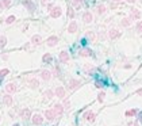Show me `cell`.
Wrapping results in <instances>:
<instances>
[{
  "instance_id": "1",
  "label": "cell",
  "mask_w": 142,
  "mask_h": 126,
  "mask_svg": "<svg viewBox=\"0 0 142 126\" xmlns=\"http://www.w3.org/2000/svg\"><path fill=\"white\" fill-rule=\"evenodd\" d=\"M49 12H50V17L52 18H60L61 15H62V8L61 7H58V6H56V7H52V8L49 10Z\"/></svg>"
},
{
  "instance_id": "2",
  "label": "cell",
  "mask_w": 142,
  "mask_h": 126,
  "mask_svg": "<svg viewBox=\"0 0 142 126\" xmlns=\"http://www.w3.org/2000/svg\"><path fill=\"white\" fill-rule=\"evenodd\" d=\"M31 122H33V125L35 126H39L43 123V117L41 114H34L33 117H31Z\"/></svg>"
},
{
  "instance_id": "3",
  "label": "cell",
  "mask_w": 142,
  "mask_h": 126,
  "mask_svg": "<svg viewBox=\"0 0 142 126\" xmlns=\"http://www.w3.org/2000/svg\"><path fill=\"white\" fill-rule=\"evenodd\" d=\"M80 84H81L80 80H77V79H70L69 83H68V88L69 90H75L77 87H80Z\"/></svg>"
},
{
  "instance_id": "4",
  "label": "cell",
  "mask_w": 142,
  "mask_h": 126,
  "mask_svg": "<svg viewBox=\"0 0 142 126\" xmlns=\"http://www.w3.org/2000/svg\"><path fill=\"white\" fill-rule=\"evenodd\" d=\"M131 20H139L141 19V11L137 10V8H133L131 12H130V17H129Z\"/></svg>"
},
{
  "instance_id": "5",
  "label": "cell",
  "mask_w": 142,
  "mask_h": 126,
  "mask_svg": "<svg viewBox=\"0 0 142 126\" xmlns=\"http://www.w3.org/2000/svg\"><path fill=\"white\" fill-rule=\"evenodd\" d=\"M46 43H47V46H50V48H53V46H56L57 43H58V37H56V35H52V37H49L46 39Z\"/></svg>"
},
{
  "instance_id": "6",
  "label": "cell",
  "mask_w": 142,
  "mask_h": 126,
  "mask_svg": "<svg viewBox=\"0 0 142 126\" xmlns=\"http://www.w3.org/2000/svg\"><path fill=\"white\" fill-rule=\"evenodd\" d=\"M84 118H85L88 122H93L95 118H96V114H95L93 111H91V110H88V111L84 113Z\"/></svg>"
},
{
  "instance_id": "7",
  "label": "cell",
  "mask_w": 142,
  "mask_h": 126,
  "mask_svg": "<svg viewBox=\"0 0 142 126\" xmlns=\"http://www.w3.org/2000/svg\"><path fill=\"white\" fill-rule=\"evenodd\" d=\"M54 95L58 96V98H61V99H64V98H65V95H66L65 88H64V87H57V88H56V91H54Z\"/></svg>"
},
{
  "instance_id": "8",
  "label": "cell",
  "mask_w": 142,
  "mask_h": 126,
  "mask_svg": "<svg viewBox=\"0 0 142 126\" xmlns=\"http://www.w3.org/2000/svg\"><path fill=\"white\" fill-rule=\"evenodd\" d=\"M77 30H78V26H77V22L72 20V22L69 23V26H68V33H70V34H73V33H76Z\"/></svg>"
},
{
  "instance_id": "9",
  "label": "cell",
  "mask_w": 142,
  "mask_h": 126,
  "mask_svg": "<svg viewBox=\"0 0 142 126\" xmlns=\"http://www.w3.org/2000/svg\"><path fill=\"white\" fill-rule=\"evenodd\" d=\"M16 90H18V87H16V84H15V83H8L5 85L7 94H14V92H16Z\"/></svg>"
},
{
  "instance_id": "10",
  "label": "cell",
  "mask_w": 142,
  "mask_h": 126,
  "mask_svg": "<svg viewBox=\"0 0 142 126\" xmlns=\"http://www.w3.org/2000/svg\"><path fill=\"white\" fill-rule=\"evenodd\" d=\"M23 6H25V7H26V8H27L31 14H33V12H34V10H35V6H34V3L31 2V0H25V2H23Z\"/></svg>"
},
{
  "instance_id": "11",
  "label": "cell",
  "mask_w": 142,
  "mask_h": 126,
  "mask_svg": "<svg viewBox=\"0 0 142 126\" xmlns=\"http://www.w3.org/2000/svg\"><path fill=\"white\" fill-rule=\"evenodd\" d=\"M108 37H110V39H115L118 37H121V31L116 30V29H111L108 31Z\"/></svg>"
},
{
  "instance_id": "12",
  "label": "cell",
  "mask_w": 142,
  "mask_h": 126,
  "mask_svg": "<svg viewBox=\"0 0 142 126\" xmlns=\"http://www.w3.org/2000/svg\"><path fill=\"white\" fill-rule=\"evenodd\" d=\"M53 111H54V114H56V117L57 115H61L62 113H64V107H62V105L57 103V105L53 106Z\"/></svg>"
},
{
  "instance_id": "13",
  "label": "cell",
  "mask_w": 142,
  "mask_h": 126,
  "mask_svg": "<svg viewBox=\"0 0 142 126\" xmlns=\"http://www.w3.org/2000/svg\"><path fill=\"white\" fill-rule=\"evenodd\" d=\"M19 115L22 118H25V119H29V118H31V111H30V108H23L19 111Z\"/></svg>"
},
{
  "instance_id": "14",
  "label": "cell",
  "mask_w": 142,
  "mask_h": 126,
  "mask_svg": "<svg viewBox=\"0 0 142 126\" xmlns=\"http://www.w3.org/2000/svg\"><path fill=\"white\" fill-rule=\"evenodd\" d=\"M60 61L62 62V64H66V62L69 61V54H68V52L62 50V52L60 53Z\"/></svg>"
},
{
  "instance_id": "15",
  "label": "cell",
  "mask_w": 142,
  "mask_h": 126,
  "mask_svg": "<svg viewBox=\"0 0 142 126\" xmlns=\"http://www.w3.org/2000/svg\"><path fill=\"white\" fill-rule=\"evenodd\" d=\"M41 79L45 81H49L50 79H52V72H49V70H41Z\"/></svg>"
},
{
  "instance_id": "16",
  "label": "cell",
  "mask_w": 142,
  "mask_h": 126,
  "mask_svg": "<svg viewBox=\"0 0 142 126\" xmlns=\"http://www.w3.org/2000/svg\"><path fill=\"white\" fill-rule=\"evenodd\" d=\"M45 118L47 121H54L56 119V114H54L53 110H46L45 111Z\"/></svg>"
},
{
  "instance_id": "17",
  "label": "cell",
  "mask_w": 142,
  "mask_h": 126,
  "mask_svg": "<svg viewBox=\"0 0 142 126\" xmlns=\"http://www.w3.org/2000/svg\"><path fill=\"white\" fill-rule=\"evenodd\" d=\"M83 20L85 22V23H92V20H93V17H92V14L91 12H84L83 14Z\"/></svg>"
},
{
  "instance_id": "18",
  "label": "cell",
  "mask_w": 142,
  "mask_h": 126,
  "mask_svg": "<svg viewBox=\"0 0 142 126\" xmlns=\"http://www.w3.org/2000/svg\"><path fill=\"white\" fill-rule=\"evenodd\" d=\"M29 87L33 88V90L38 88L39 87V81L37 80V79H30V80H29Z\"/></svg>"
},
{
  "instance_id": "19",
  "label": "cell",
  "mask_w": 142,
  "mask_h": 126,
  "mask_svg": "<svg viewBox=\"0 0 142 126\" xmlns=\"http://www.w3.org/2000/svg\"><path fill=\"white\" fill-rule=\"evenodd\" d=\"M3 103L5 106H11L12 105V96L10 95V94H7V95L3 96Z\"/></svg>"
},
{
  "instance_id": "20",
  "label": "cell",
  "mask_w": 142,
  "mask_h": 126,
  "mask_svg": "<svg viewBox=\"0 0 142 126\" xmlns=\"http://www.w3.org/2000/svg\"><path fill=\"white\" fill-rule=\"evenodd\" d=\"M42 42V37L41 35H33V37H31V43H33V45H39V43H41Z\"/></svg>"
},
{
  "instance_id": "21",
  "label": "cell",
  "mask_w": 142,
  "mask_h": 126,
  "mask_svg": "<svg viewBox=\"0 0 142 126\" xmlns=\"http://www.w3.org/2000/svg\"><path fill=\"white\" fill-rule=\"evenodd\" d=\"M11 2H12V0H0V8H2V10L8 8V7L11 6Z\"/></svg>"
},
{
  "instance_id": "22",
  "label": "cell",
  "mask_w": 142,
  "mask_h": 126,
  "mask_svg": "<svg viewBox=\"0 0 142 126\" xmlns=\"http://www.w3.org/2000/svg\"><path fill=\"white\" fill-rule=\"evenodd\" d=\"M80 56H81V57H93V53H92V50H89V49H83V50L80 52Z\"/></svg>"
},
{
  "instance_id": "23",
  "label": "cell",
  "mask_w": 142,
  "mask_h": 126,
  "mask_svg": "<svg viewBox=\"0 0 142 126\" xmlns=\"http://www.w3.org/2000/svg\"><path fill=\"white\" fill-rule=\"evenodd\" d=\"M72 6L75 10H80L83 6V0H72Z\"/></svg>"
},
{
  "instance_id": "24",
  "label": "cell",
  "mask_w": 142,
  "mask_h": 126,
  "mask_svg": "<svg viewBox=\"0 0 142 126\" xmlns=\"http://www.w3.org/2000/svg\"><path fill=\"white\" fill-rule=\"evenodd\" d=\"M131 19L130 18H123L122 20H121V26H123V27H129L130 25H131Z\"/></svg>"
},
{
  "instance_id": "25",
  "label": "cell",
  "mask_w": 142,
  "mask_h": 126,
  "mask_svg": "<svg viewBox=\"0 0 142 126\" xmlns=\"http://www.w3.org/2000/svg\"><path fill=\"white\" fill-rule=\"evenodd\" d=\"M106 11H107V8H106V6H104V4L98 6V8H96V14H98V15H103Z\"/></svg>"
},
{
  "instance_id": "26",
  "label": "cell",
  "mask_w": 142,
  "mask_h": 126,
  "mask_svg": "<svg viewBox=\"0 0 142 126\" xmlns=\"http://www.w3.org/2000/svg\"><path fill=\"white\" fill-rule=\"evenodd\" d=\"M52 60H53L52 54H49V53H45V54H43V57H42V61H43V62H46V64H50Z\"/></svg>"
},
{
  "instance_id": "27",
  "label": "cell",
  "mask_w": 142,
  "mask_h": 126,
  "mask_svg": "<svg viewBox=\"0 0 142 126\" xmlns=\"http://www.w3.org/2000/svg\"><path fill=\"white\" fill-rule=\"evenodd\" d=\"M43 96H45L46 99H52V98L54 96V91H52V90H46V91L43 92Z\"/></svg>"
},
{
  "instance_id": "28",
  "label": "cell",
  "mask_w": 142,
  "mask_h": 126,
  "mask_svg": "<svg viewBox=\"0 0 142 126\" xmlns=\"http://www.w3.org/2000/svg\"><path fill=\"white\" fill-rule=\"evenodd\" d=\"M66 15H68L69 19H73L75 18V8H73V7H69L68 11H66Z\"/></svg>"
},
{
  "instance_id": "29",
  "label": "cell",
  "mask_w": 142,
  "mask_h": 126,
  "mask_svg": "<svg viewBox=\"0 0 142 126\" xmlns=\"http://www.w3.org/2000/svg\"><path fill=\"white\" fill-rule=\"evenodd\" d=\"M138 111H137V108H131V110H127L126 111V117H134Z\"/></svg>"
},
{
  "instance_id": "30",
  "label": "cell",
  "mask_w": 142,
  "mask_h": 126,
  "mask_svg": "<svg viewBox=\"0 0 142 126\" xmlns=\"http://www.w3.org/2000/svg\"><path fill=\"white\" fill-rule=\"evenodd\" d=\"M5 45H7V38H5V35H2L0 37V49L4 48Z\"/></svg>"
},
{
  "instance_id": "31",
  "label": "cell",
  "mask_w": 142,
  "mask_h": 126,
  "mask_svg": "<svg viewBox=\"0 0 142 126\" xmlns=\"http://www.w3.org/2000/svg\"><path fill=\"white\" fill-rule=\"evenodd\" d=\"M8 73H10V69H7V68L2 69V70H0V79H3L4 76H7Z\"/></svg>"
},
{
  "instance_id": "32",
  "label": "cell",
  "mask_w": 142,
  "mask_h": 126,
  "mask_svg": "<svg viewBox=\"0 0 142 126\" xmlns=\"http://www.w3.org/2000/svg\"><path fill=\"white\" fill-rule=\"evenodd\" d=\"M87 38H88L91 42H93L95 41V33L93 31H88V33H87Z\"/></svg>"
},
{
  "instance_id": "33",
  "label": "cell",
  "mask_w": 142,
  "mask_h": 126,
  "mask_svg": "<svg viewBox=\"0 0 142 126\" xmlns=\"http://www.w3.org/2000/svg\"><path fill=\"white\" fill-rule=\"evenodd\" d=\"M15 19H16V18H15L14 15H11V17H8V18L5 19V23H7V25H11V23L15 22Z\"/></svg>"
},
{
  "instance_id": "34",
  "label": "cell",
  "mask_w": 142,
  "mask_h": 126,
  "mask_svg": "<svg viewBox=\"0 0 142 126\" xmlns=\"http://www.w3.org/2000/svg\"><path fill=\"white\" fill-rule=\"evenodd\" d=\"M84 70H85V72L88 73V75H91L92 70H93V67H91V65H85V67H84Z\"/></svg>"
},
{
  "instance_id": "35",
  "label": "cell",
  "mask_w": 142,
  "mask_h": 126,
  "mask_svg": "<svg viewBox=\"0 0 142 126\" xmlns=\"http://www.w3.org/2000/svg\"><path fill=\"white\" fill-rule=\"evenodd\" d=\"M104 98H106V94L104 92H100L99 95H98V100L100 102V103H101V102H104Z\"/></svg>"
},
{
  "instance_id": "36",
  "label": "cell",
  "mask_w": 142,
  "mask_h": 126,
  "mask_svg": "<svg viewBox=\"0 0 142 126\" xmlns=\"http://www.w3.org/2000/svg\"><path fill=\"white\" fill-rule=\"evenodd\" d=\"M52 76H56V77H58V76H60V68H58V67H56V68H54V70H53Z\"/></svg>"
},
{
  "instance_id": "37",
  "label": "cell",
  "mask_w": 142,
  "mask_h": 126,
  "mask_svg": "<svg viewBox=\"0 0 142 126\" xmlns=\"http://www.w3.org/2000/svg\"><path fill=\"white\" fill-rule=\"evenodd\" d=\"M137 33H142V20L137 23Z\"/></svg>"
},
{
  "instance_id": "38",
  "label": "cell",
  "mask_w": 142,
  "mask_h": 126,
  "mask_svg": "<svg viewBox=\"0 0 142 126\" xmlns=\"http://www.w3.org/2000/svg\"><path fill=\"white\" fill-rule=\"evenodd\" d=\"M62 107H64V108H69V107H70V102H69L68 99H65V100H64V105H62Z\"/></svg>"
},
{
  "instance_id": "39",
  "label": "cell",
  "mask_w": 142,
  "mask_h": 126,
  "mask_svg": "<svg viewBox=\"0 0 142 126\" xmlns=\"http://www.w3.org/2000/svg\"><path fill=\"white\" fill-rule=\"evenodd\" d=\"M127 126H139V122L138 121H134V122H130Z\"/></svg>"
},
{
  "instance_id": "40",
  "label": "cell",
  "mask_w": 142,
  "mask_h": 126,
  "mask_svg": "<svg viewBox=\"0 0 142 126\" xmlns=\"http://www.w3.org/2000/svg\"><path fill=\"white\" fill-rule=\"evenodd\" d=\"M95 87H96V88H101V87H103V83H101V81H96Z\"/></svg>"
},
{
  "instance_id": "41",
  "label": "cell",
  "mask_w": 142,
  "mask_h": 126,
  "mask_svg": "<svg viewBox=\"0 0 142 126\" xmlns=\"http://www.w3.org/2000/svg\"><path fill=\"white\" fill-rule=\"evenodd\" d=\"M49 2H50V0H41V4L42 6H47V4H49Z\"/></svg>"
},
{
  "instance_id": "42",
  "label": "cell",
  "mask_w": 142,
  "mask_h": 126,
  "mask_svg": "<svg viewBox=\"0 0 142 126\" xmlns=\"http://www.w3.org/2000/svg\"><path fill=\"white\" fill-rule=\"evenodd\" d=\"M135 94H137V95H141V96H142V88H138V90L135 91Z\"/></svg>"
},
{
  "instance_id": "43",
  "label": "cell",
  "mask_w": 142,
  "mask_h": 126,
  "mask_svg": "<svg viewBox=\"0 0 142 126\" xmlns=\"http://www.w3.org/2000/svg\"><path fill=\"white\" fill-rule=\"evenodd\" d=\"M138 122L142 123V113H139V118H138Z\"/></svg>"
},
{
  "instance_id": "44",
  "label": "cell",
  "mask_w": 142,
  "mask_h": 126,
  "mask_svg": "<svg viewBox=\"0 0 142 126\" xmlns=\"http://www.w3.org/2000/svg\"><path fill=\"white\" fill-rule=\"evenodd\" d=\"M126 2H127V3H130V4H133V3H135L137 0H126Z\"/></svg>"
},
{
  "instance_id": "45",
  "label": "cell",
  "mask_w": 142,
  "mask_h": 126,
  "mask_svg": "<svg viewBox=\"0 0 142 126\" xmlns=\"http://www.w3.org/2000/svg\"><path fill=\"white\" fill-rule=\"evenodd\" d=\"M114 2H115V3H118V2H122V0H114Z\"/></svg>"
},
{
  "instance_id": "46",
  "label": "cell",
  "mask_w": 142,
  "mask_h": 126,
  "mask_svg": "<svg viewBox=\"0 0 142 126\" xmlns=\"http://www.w3.org/2000/svg\"><path fill=\"white\" fill-rule=\"evenodd\" d=\"M14 126H19V123H15V125H14Z\"/></svg>"
},
{
  "instance_id": "47",
  "label": "cell",
  "mask_w": 142,
  "mask_h": 126,
  "mask_svg": "<svg viewBox=\"0 0 142 126\" xmlns=\"http://www.w3.org/2000/svg\"><path fill=\"white\" fill-rule=\"evenodd\" d=\"M0 121H2V117H0Z\"/></svg>"
},
{
  "instance_id": "48",
  "label": "cell",
  "mask_w": 142,
  "mask_h": 126,
  "mask_svg": "<svg viewBox=\"0 0 142 126\" xmlns=\"http://www.w3.org/2000/svg\"><path fill=\"white\" fill-rule=\"evenodd\" d=\"M141 2H142V0H141Z\"/></svg>"
}]
</instances>
